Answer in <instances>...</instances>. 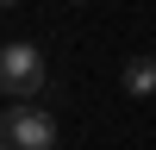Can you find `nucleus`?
<instances>
[{
	"mask_svg": "<svg viewBox=\"0 0 156 150\" xmlns=\"http://www.w3.org/2000/svg\"><path fill=\"white\" fill-rule=\"evenodd\" d=\"M119 81H125V94H131V100H150V94H156V56H131Z\"/></svg>",
	"mask_w": 156,
	"mask_h": 150,
	"instance_id": "obj_3",
	"label": "nucleus"
},
{
	"mask_svg": "<svg viewBox=\"0 0 156 150\" xmlns=\"http://www.w3.org/2000/svg\"><path fill=\"white\" fill-rule=\"evenodd\" d=\"M0 150H56V119L44 106H6L0 112Z\"/></svg>",
	"mask_w": 156,
	"mask_h": 150,
	"instance_id": "obj_2",
	"label": "nucleus"
},
{
	"mask_svg": "<svg viewBox=\"0 0 156 150\" xmlns=\"http://www.w3.org/2000/svg\"><path fill=\"white\" fill-rule=\"evenodd\" d=\"M75 6H87V0H75Z\"/></svg>",
	"mask_w": 156,
	"mask_h": 150,
	"instance_id": "obj_5",
	"label": "nucleus"
},
{
	"mask_svg": "<svg viewBox=\"0 0 156 150\" xmlns=\"http://www.w3.org/2000/svg\"><path fill=\"white\" fill-rule=\"evenodd\" d=\"M37 88H44V50L37 44H0V94L12 106H25Z\"/></svg>",
	"mask_w": 156,
	"mask_h": 150,
	"instance_id": "obj_1",
	"label": "nucleus"
},
{
	"mask_svg": "<svg viewBox=\"0 0 156 150\" xmlns=\"http://www.w3.org/2000/svg\"><path fill=\"white\" fill-rule=\"evenodd\" d=\"M0 6H12V0H0Z\"/></svg>",
	"mask_w": 156,
	"mask_h": 150,
	"instance_id": "obj_4",
	"label": "nucleus"
}]
</instances>
